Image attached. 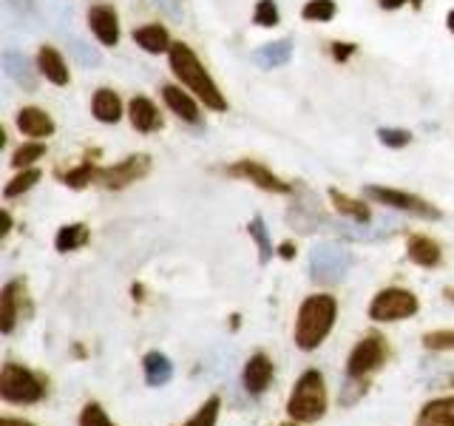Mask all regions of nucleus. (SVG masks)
Wrapping results in <instances>:
<instances>
[{
	"mask_svg": "<svg viewBox=\"0 0 454 426\" xmlns=\"http://www.w3.org/2000/svg\"><path fill=\"white\" fill-rule=\"evenodd\" d=\"M134 40H137V46H142L148 54H162V51H170V46H174L170 37H168V32L160 23L139 26L134 32Z\"/></svg>",
	"mask_w": 454,
	"mask_h": 426,
	"instance_id": "obj_20",
	"label": "nucleus"
},
{
	"mask_svg": "<svg viewBox=\"0 0 454 426\" xmlns=\"http://www.w3.org/2000/svg\"><path fill=\"white\" fill-rule=\"evenodd\" d=\"M80 426H114L106 415V409L99 404H89L80 415Z\"/></svg>",
	"mask_w": 454,
	"mask_h": 426,
	"instance_id": "obj_36",
	"label": "nucleus"
},
{
	"mask_svg": "<svg viewBox=\"0 0 454 426\" xmlns=\"http://www.w3.org/2000/svg\"><path fill=\"white\" fill-rule=\"evenodd\" d=\"M40 182V170L37 168H23L18 177H14L6 188H4V196L6 199H14V196H20V193H26L28 188H35V185Z\"/></svg>",
	"mask_w": 454,
	"mask_h": 426,
	"instance_id": "obj_27",
	"label": "nucleus"
},
{
	"mask_svg": "<svg viewBox=\"0 0 454 426\" xmlns=\"http://www.w3.org/2000/svg\"><path fill=\"white\" fill-rule=\"evenodd\" d=\"M378 4H380V9H401L403 4H406V0H378Z\"/></svg>",
	"mask_w": 454,
	"mask_h": 426,
	"instance_id": "obj_40",
	"label": "nucleus"
},
{
	"mask_svg": "<svg viewBox=\"0 0 454 426\" xmlns=\"http://www.w3.org/2000/svg\"><path fill=\"white\" fill-rule=\"evenodd\" d=\"M352 267V256L340 245L333 241H321V245L312 248L309 253V273L321 284H335L347 276V270Z\"/></svg>",
	"mask_w": 454,
	"mask_h": 426,
	"instance_id": "obj_5",
	"label": "nucleus"
},
{
	"mask_svg": "<svg viewBox=\"0 0 454 426\" xmlns=\"http://www.w3.org/2000/svg\"><path fill=\"white\" fill-rule=\"evenodd\" d=\"M406 253H409V259L420 267L440 264V248H437V241H432L429 236H411L409 245H406Z\"/></svg>",
	"mask_w": 454,
	"mask_h": 426,
	"instance_id": "obj_23",
	"label": "nucleus"
},
{
	"mask_svg": "<svg viewBox=\"0 0 454 426\" xmlns=\"http://www.w3.org/2000/svg\"><path fill=\"white\" fill-rule=\"evenodd\" d=\"M162 6H165L168 12H176V6H174V0H162Z\"/></svg>",
	"mask_w": 454,
	"mask_h": 426,
	"instance_id": "obj_43",
	"label": "nucleus"
},
{
	"mask_svg": "<svg viewBox=\"0 0 454 426\" xmlns=\"http://www.w3.org/2000/svg\"><path fill=\"white\" fill-rule=\"evenodd\" d=\"M287 412H290V418L301 421V423H312V421L324 418L326 390H324V375L318 369H307V373L298 378L295 390L287 401Z\"/></svg>",
	"mask_w": 454,
	"mask_h": 426,
	"instance_id": "obj_3",
	"label": "nucleus"
},
{
	"mask_svg": "<svg viewBox=\"0 0 454 426\" xmlns=\"http://www.w3.org/2000/svg\"><path fill=\"white\" fill-rule=\"evenodd\" d=\"M85 241H89V227L85 225H66V227H60V233H57L54 245L60 253H68V250L82 248Z\"/></svg>",
	"mask_w": 454,
	"mask_h": 426,
	"instance_id": "obj_26",
	"label": "nucleus"
},
{
	"mask_svg": "<svg viewBox=\"0 0 454 426\" xmlns=\"http://www.w3.org/2000/svg\"><path fill=\"white\" fill-rule=\"evenodd\" d=\"M304 20L312 23H326L335 18V0H307V6L301 9Z\"/></svg>",
	"mask_w": 454,
	"mask_h": 426,
	"instance_id": "obj_30",
	"label": "nucleus"
},
{
	"mask_svg": "<svg viewBox=\"0 0 454 426\" xmlns=\"http://www.w3.org/2000/svg\"><path fill=\"white\" fill-rule=\"evenodd\" d=\"M142 369H145V381L148 387H165V383L174 378V364H170L168 355L162 352H148L145 359H142Z\"/></svg>",
	"mask_w": 454,
	"mask_h": 426,
	"instance_id": "obj_19",
	"label": "nucleus"
},
{
	"mask_svg": "<svg viewBox=\"0 0 454 426\" xmlns=\"http://www.w3.org/2000/svg\"><path fill=\"white\" fill-rule=\"evenodd\" d=\"M227 174L231 177H241V179H247L253 185H259L262 191H270V193H290L293 188L284 179H278L273 170H267L262 162H253V160H241L236 165L227 168Z\"/></svg>",
	"mask_w": 454,
	"mask_h": 426,
	"instance_id": "obj_10",
	"label": "nucleus"
},
{
	"mask_svg": "<svg viewBox=\"0 0 454 426\" xmlns=\"http://www.w3.org/2000/svg\"><path fill=\"white\" fill-rule=\"evenodd\" d=\"M418 296L411 290H403V288H387L380 290L372 304H369V319L375 321H401V319H409L418 312Z\"/></svg>",
	"mask_w": 454,
	"mask_h": 426,
	"instance_id": "obj_6",
	"label": "nucleus"
},
{
	"mask_svg": "<svg viewBox=\"0 0 454 426\" xmlns=\"http://www.w3.org/2000/svg\"><path fill=\"white\" fill-rule=\"evenodd\" d=\"M89 26L103 46H117L120 43V20L111 6H94L89 12Z\"/></svg>",
	"mask_w": 454,
	"mask_h": 426,
	"instance_id": "obj_11",
	"label": "nucleus"
},
{
	"mask_svg": "<svg viewBox=\"0 0 454 426\" xmlns=\"http://www.w3.org/2000/svg\"><path fill=\"white\" fill-rule=\"evenodd\" d=\"M330 199H333V205H335V210L338 213H344V217H349V219H355V222H369L372 219V213H369V208L364 205V202H358V199H352V196H347V193H340V191H330Z\"/></svg>",
	"mask_w": 454,
	"mask_h": 426,
	"instance_id": "obj_25",
	"label": "nucleus"
},
{
	"mask_svg": "<svg viewBox=\"0 0 454 426\" xmlns=\"http://www.w3.org/2000/svg\"><path fill=\"white\" fill-rule=\"evenodd\" d=\"M278 253H281V259H293V256H295V245H293V241H284V245L278 248Z\"/></svg>",
	"mask_w": 454,
	"mask_h": 426,
	"instance_id": "obj_39",
	"label": "nucleus"
},
{
	"mask_svg": "<svg viewBox=\"0 0 454 426\" xmlns=\"http://www.w3.org/2000/svg\"><path fill=\"white\" fill-rule=\"evenodd\" d=\"M20 293H23V281H9L4 293H0V330L6 335L14 330V321H18V302H20Z\"/></svg>",
	"mask_w": 454,
	"mask_h": 426,
	"instance_id": "obj_18",
	"label": "nucleus"
},
{
	"mask_svg": "<svg viewBox=\"0 0 454 426\" xmlns=\"http://www.w3.org/2000/svg\"><path fill=\"white\" fill-rule=\"evenodd\" d=\"M170 57V68H174L176 80L184 85V89H191L207 108L213 111H224L227 108V99L222 97L219 85L213 83V77L207 75V68L199 63V57L193 54V49L188 43H174L168 51Z\"/></svg>",
	"mask_w": 454,
	"mask_h": 426,
	"instance_id": "obj_1",
	"label": "nucleus"
},
{
	"mask_svg": "<svg viewBox=\"0 0 454 426\" xmlns=\"http://www.w3.org/2000/svg\"><path fill=\"white\" fill-rule=\"evenodd\" d=\"M37 68H40V75L46 77L49 83L54 85H66L68 83V66L63 60V54L51 49V46H43L37 51Z\"/></svg>",
	"mask_w": 454,
	"mask_h": 426,
	"instance_id": "obj_15",
	"label": "nucleus"
},
{
	"mask_svg": "<svg viewBox=\"0 0 454 426\" xmlns=\"http://www.w3.org/2000/svg\"><path fill=\"white\" fill-rule=\"evenodd\" d=\"M247 233L253 236V241L259 245V262L267 264L270 256H273V245H270V236H267V227H264V219L255 217L250 225H247Z\"/></svg>",
	"mask_w": 454,
	"mask_h": 426,
	"instance_id": "obj_29",
	"label": "nucleus"
},
{
	"mask_svg": "<svg viewBox=\"0 0 454 426\" xmlns=\"http://www.w3.org/2000/svg\"><path fill=\"white\" fill-rule=\"evenodd\" d=\"M43 156H46V146H43V142H26V146H20L12 154V165L23 170V168H32V162L43 160Z\"/></svg>",
	"mask_w": 454,
	"mask_h": 426,
	"instance_id": "obj_28",
	"label": "nucleus"
},
{
	"mask_svg": "<svg viewBox=\"0 0 454 426\" xmlns=\"http://www.w3.org/2000/svg\"><path fill=\"white\" fill-rule=\"evenodd\" d=\"M0 426H35L28 421H18V418H0Z\"/></svg>",
	"mask_w": 454,
	"mask_h": 426,
	"instance_id": "obj_41",
	"label": "nucleus"
},
{
	"mask_svg": "<svg viewBox=\"0 0 454 426\" xmlns=\"http://www.w3.org/2000/svg\"><path fill=\"white\" fill-rule=\"evenodd\" d=\"M387 361V341L378 333H369L366 338L358 341V347L352 350L349 361H347V378H366L369 373Z\"/></svg>",
	"mask_w": 454,
	"mask_h": 426,
	"instance_id": "obj_8",
	"label": "nucleus"
},
{
	"mask_svg": "<svg viewBox=\"0 0 454 426\" xmlns=\"http://www.w3.org/2000/svg\"><path fill=\"white\" fill-rule=\"evenodd\" d=\"M97 177H99V168H94L91 162H82L80 168H74V170H68L66 174V185L68 188H85L89 182H97Z\"/></svg>",
	"mask_w": 454,
	"mask_h": 426,
	"instance_id": "obj_32",
	"label": "nucleus"
},
{
	"mask_svg": "<svg viewBox=\"0 0 454 426\" xmlns=\"http://www.w3.org/2000/svg\"><path fill=\"white\" fill-rule=\"evenodd\" d=\"M71 49H74L77 51V57H80V60L82 63H91V66H97L99 63V54L97 51H85V43H80V40H71Z\"/></svg>",
	"mask_w": 454,
	"mask_h": 426,
	"instance_id": "obj_37",
	"label": "nucleus"
},
{
	"mask_svg": "<svg viewBox=\"0 0 454 426\" xmlns=\"http://www.w3.org/2000/svg\"><path fill=\"white\" fill-rule=\"evenodd\" d=\"M338 304L333 296H309L298 310L295 321V344L301 350H316L321 341L330 335L335 324Z\"/></svg>",
	"mask_w": 454,
	"mask_h": 426,
	"instance_id": "obj_2",
	"label": "nucleus"
},
{
	"mask_svg": "<svg viewBox=\"0 0 454 426\" xmlns=\"http://www.w3.org/2000/svg\"><path fill=\"white\" fill-rule=\"evenodd\" d=\"M378 139L383 142L387 148H403L411 142V134L403 131V128H380L378 131Z\"/></svg>",
	"mask_w": 454,
	"mask_h": 426,
	"instance_id": "obj_34",
	"label": "nucleus"
},
{
	"mask_svg": "<svg viewBox=\"0 0 454 426\" xmlns=\"http://www.w3.org/2000/svg\"><path fill=\"white\" fill-rule=\"evenodd\" d=\"M4 68L6 75L14 80L26 85V89H35V75H32V66H28V60L20 54V51H4Z\"/></svg>",
	"mask_w": 454,
	"mask_h": 426,
	"instance_id": "obj_24",
	"label": "nucleus"
},
{
	"mask_svg": "<svg viewBox=\"0 0 454 426\" xmlns=\"http://www.w3.org/2000/svg\"><path fill=\"white\" fill-rule=\"evenodd\" d=\"M18 128H20L26 137L43 139V137H51L54 134V120L43 108L28 106V108H20L18 111Z\"/></svg>",
	"mask_w": 454,
	"mask_h": 426,
	"instance_id": "obj_12",
	"label": "nucleus"
},
{
	"mask_svg": "<svg viewBox=\"0 0 454 426\" xmlns=\"http://www.w3.org/2000/svg\"><path fill=\"white\" fill-rule=\"evenodd\" d=\"M219 406H222V401H219L216 395L207 398V401H205L202 406H199V412H196V415H193L188 423H184V426H216Z\"/></svg>",
	"mask_w": 454,
	"mask_h": 426,
	"instance_id": "obj_31",
	"label": "nucleus"
},
{
	"mask_svg": "<svg viewBox=\"0 0 454 426\" xmlns=\"http://www.w3.org/2000/svg\"><path fill=\"white\" fill-rule=\"evenodd\" d=\"M162 97H165L168 108L174 111L179 120L191 122V125H196L199 120H202V114H199V106H196V99H193V97H191L188 91L176 89V85H165V89H162Z\"/></svg>",
	"mask_w": 454,
	"mask_h": 426,
	"instance_id": "obj_13",
	"label": "nucleus"
},
{
	"mask_svg": "<svg viewBox=\"0 0 454 426\" xmlns=\"http://www.w3.org/2000/svg\"><path fill=\"white\" fill-rule=\"evenodd\" d=\"M426 350H454V330H434L423 335Z\"/></svg>",
	"mask_w": 454,
	"mask_h": 426,
	"instance_id": "obj_35",
	"label": "nucleus"
},
{
	"mask_svg": "<svg viewBox=\"0 0 454 426\" xmlns=\"http://www.w3.org/2000/svg\"><path fill=\"white\" fill-rule=\"evenodd\" d=\"M415 426H454V395L429 401L415 421Z\"/></svg>",
	"mask_w": 454,
	"mask_h": 426,
	"instance_id": "obj_16",
	"label": "nucleus"
},
{
	"mask_svg": "<svg viewBox=\"0 0 454 426\" xmlns=\"http://www.w3.org/2000/svg\"><path fill=\"white\" fill-rule=\"evenodd\" d=\"M148 168H151L148 156L145 154H137V156H128V160L111 165V168H99L97 182H103L106 188H125V185H131V182L145 177Z\"/></svg>",
	"mask_w": 454,
	"mask_h": 426,
	"instance_id": "obj_9",
	"label": "nucleus"
},
{
	"mask_svg": "<svg viewBox=\"0 0 454 426\" xmlns=\"http://www.w3.org/2000/svg\"><path fill=\"white\" fill-rule=\"evenodd\" d=\"M284 426H295V423H284Z\"/></svg>",
	"mask_w": 454,
	"mask_h": 426,
	"instance_id": "obj_44",
	"label": "nucleus"
},
{
	"mask_svg": "<svg viewBox=\"0 0 454 426\" xmlns=\"http://www.w3.org/2000/svg\"><path fill=\"white\" fill-rule=\"evenodd\" d=\"M128 117H131V125L142 134L160 128V111H156V106L148 97H134L131 103H128Z\"/></svg>",
	"mask_w": 454,
	"mask_h": 426,
	"instance_id": "obj_17",
	"label": "nucleus"
},
{
	"mask_svg": "<svg viewBox=\"0 0 454 426\" xmlns=\"http://www.w3.org/2000/svg\"><path fill=\"white\" fill-rule=\"evenodd\" d=\"M253 23L262 26V28H270L278 23V9L273 0H259L255 4V12H253Z\"/></svg>",
	"mask_w": 454,
	"mask_h": 426,
	"instance_id": "obj_33",
	"label": "nucleus"
},
{
	"mask_svg": "<svg viewBox=\"0 0 454 426\" xmlns=\"http://www.w3.org/2000/svg\"><path fill=\"white\" fill-rule=\"evenodd\" d=\"M364 193L369 199H375L380 205H389L395 210H406L411 217H420V219H440V210L432 208L429 202H423L420 196L415 193H406V191H395V188H380V185H366Z\"/></svg>",
	"mask_w": 454,
	"mask_h": 426,
	"instance_id": "obj_7",
	"label": "nucleus"
},
{
	"mask_svg": "<svg viewBox=\"0 0 454 426\" xmlns=\"http://www.w3.org/2000/svg\"><path fill=\"white\" fill-rule=\"evenodd\" d=\"M446 26H449V32L454 35V9H451V12L446 14Z\"/></svg>",
	"mask_w": 454,
	"mask_h": 426,
	"instance_id": "obj_42",
	"label": "nucleus"
},
{
	"mask_svg": "<svg viewBox=\"0 0 454 426\" xmlns=\"http://www.w3.org/2000/svg\"><path fill=\"white\" fill-rule=\"evenodd\" d=\"M352 51H355L352 43H335V46H333V57H335V60H347Z\"/></svg>",
	"mask_w": 454,
	"mask_h": 426,
	"instance_id": "obj_38",
	"label": "nucleus"
},
{
	"mask_svg": "<svg viewBox=\"0 0 454 426\" xmlns=\"http://www.w3.org/2000/svg\"><path fill=\"white\" fill-rule=\"evenodd\" d=\"M293 57V43L284 37V40H276V43H267L259 51L253 54V60L259 63L262 68H278L284 63H290Z\"/></svg>",
	"mask_w": 454,
	"mask_h": 426,
	"instance_id": "obj_22",
	"label": "nucleus"
},
{
	"mask_svg": "<svg viewBox=\"0 0 454 426\" xmlns=\"http://www.w3.org/2000/svg\"><path fill=\"white\" fill-rule=\"evenodd\" d=\"M91 111H94V117H97L99 122L114 125V122H120V117H122V103H120V97L114 94L111 89H99V91L94 94Z\"/></svg>",
	"mask_w": 454,
	"mask_h": 426,
	"instance_id": "obj_21",
	"label": "nucleus"
},
{
	"mask_svg": "<svg viewBox=\"0 0 454 426\" xmlns=\"http://www.w3.org/2000/svg\"><path fill=\"white\" fill-rule=\"evenodd\" d=\"M0 395L9 404H37L43 395H46V387L43 381L28 373L20 364H4V373H0Z\"/></svg>",
	"mask_w": 454,
	"mask_h": 426,
	"instance_id": "obj_4",
	"label": "nucleus"
},
{
	"mask_svg": "<svg viewBox=\"0 0 454 426\" xmlns=\"http://www.w3.org/2000/svg\"><path fill=\"white\" fill-rule=\"evenodd\" d=\"M270 378H273V361L264 352H255L245 367V387L253 395H262L267 390Z\"/></svg>",
	"mask_w": 454,
	"mask_h": 426,
	"instance_id": "obj_14",
	"label": "nucleus"
}]
</instances>
